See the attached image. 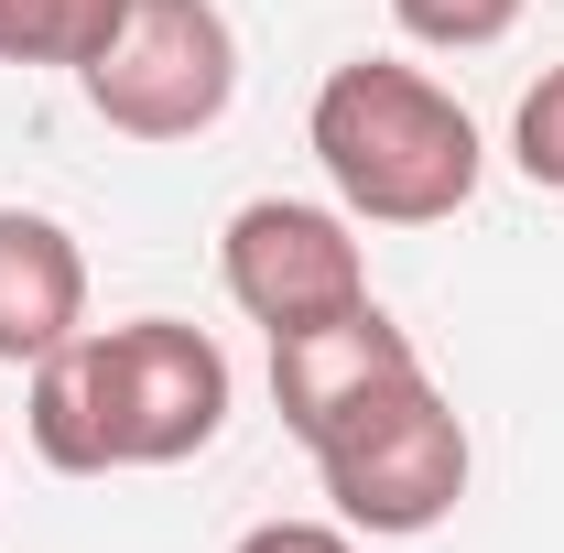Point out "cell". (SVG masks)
Returning a JSON list of instances; mask_svg holds the SVG:
<instances>
[{
    "label": "cell",
    "instance_id": "cell-1",
    "mask_svg": "<svg viewBox=\"0 0 564 553\" xmlns=\"http://www.w3.org/2000/svg\"><path fill=\"white\" fill-rule=\"evenodd\" d=\"M228 347L185 315H131V326H76L55 358H33L22 434L55 478H109V467H185L228 434Z\"/></svg>",
    "mask_w": 564,
    "mask_h": 553
},
{
    "label": "cell",
    "instance_id": "cell-2",
    "mask_svg": "<svg viewBox=\"0 0 564 553\" xmlns=\"http://www.w3.org/2000/svg\"><path fill=\"white\" fill-rule=\"evenodd\" d=\"M304 141L358 228H445L489 174V141L456 109V87H434L402 55H348L315 87Z\"/></svg>",
    "mask_w": 564,
    "mask_h": 553
},
{
    "label": "cell",
    "instance_id": "cell-3",
    "mask_svg": "<svg viewBox=\"0 0 564 553\" xmlns=\"http://www.w3.org/2000/svg\"><path fill=\"white\" fill-rule=\"evenodd\" d=\"M315 478L337 499V521L369 532V543H423V532H445L456 521V499H467V423L456 402L434 391V369H402L391 391H369L348 423H326L315 445Z\"/></svg>",
    "mask_w": 564,
    "mask_h": 553
},
{
    "label": "cell",
    "instance_id": "cell-4",
    "mask_svg": "<svg viewBox=\"0 0 564 553\" xmlns=\"http://www.w3.org/2000/svg\"><path fill=\"white\" fill-rule=\"evenodd\" d=\"M76 87L120 141H196L239 98V33L217 0H131Z\"/></svg>",
    "mask_w": 564,
    "mask_h": 553
},
{
    "label": "cell",
    "instance_id": "cell-5",
    "mask_svg": "<svg viewBox=\"0 0 564 553\" xmlns=\"http://www.w3.org/2000/svg\"><path fill=\"white\" fill-rule=\"evenodd\" d=\"M217 282H228V304H239L261 337L326 326V315L369 304L358 217L348 207H304V196H250V207L217 228Z\"/></svg>",
    "mask_w": 564,
    "mask_h": 553
},
{
    "label": "cell",
    "instance_id": "cell-6",
    "mask_svg": "<svg viewBox=\"0 0 564 553\" xmlns=\"http://www.w3.org/2000/svg\"><path fill=\"white\" fill-rule=\"evenodd\" d=\"M402 369H423V347L380 315V304H348V315H326V326H293L272 337V402H282V434L293 445H315L326 423H348L369 391H391Z\"/></svg>",
    "mask_w": 564,
    "mask_h": 553
},
{
    "label": "cell",
    "instance_id": "cell-7",
    "mask_svg": "<svg viewBox=\"0 0 564 553\" xmlns=\"http://www.w3.org/2000/svg\"><path fill=\"white\" fill-rule=\"evenodd\" d=\"M87 326V250L66 217L0 207V369H33Z\"/></svg>",
    "mask_w": 564,
    "mask_h": 553
},
{
    "label": "cell",
    "instance_id": "cell-8",
    "mask_svg": "<svg viewBox=\"0 0 564 553\" xmlns=\"http://www.w3.org/2000/svg\"><path fill=\"white\" fill-rule=\"evenodd\" d=\"M131 0H0V66H98Z\"/></svg>",
    "mask_w": 564,
    "mask_h": 553
},
{
    "label": "cell",
    "instance_id": "cell-9",
    "mask_svg": "<svg viewBox=\"0 0 564 553\" xmlns=\"http://www.w3.org/2000/svg\"><path fill=\"white\" fill-rule=\"evenodd\" d=\"M521 11L532 0H391V22L413 33L423 55H489V44H510Z\"/></svg>",
    "mask_w": 564,
    "mask_h": 553
},
{
    "label": "cell",
    "instance_id": "cell-10",
    "mask_svg": "<svg viewBox=\"0 0 564 553\" xmlns=\"http://www.w3.org/2000/svg\"><path fill=\"white\" fill-rule=\"evenodd\" d=\"M510 163H521L543 196H564V66H543L521 87V109H510Z\"/></svg>",
    "mask_w": 564,
    "mask_h": 553
},
{
    "label": "cell",
    "instance_id": "cell-11",
    "mask_svg": "<svg viewBox=\"0 0 564 553\" xmlns=\"http://www.w3.org/2000/svg\"><path fill=\"white\" fill-rule=\"evenodd\" d=\"M228 553H358L348 521H250Z\"/></svg>",
    "mask_w": 564,
    "mask_h": 553
}]
</instances>
